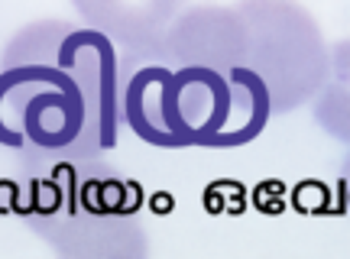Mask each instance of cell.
Returning a JSON list of instances; mask_svg holds the SVG:
<instances>
[{
	"label": "cell",
	"instance_id": "6da1fadb",
	"mask_svg": "<svg viewBox=\"0 0 350 259\" xmlns=\"http://www.w3.org/2000/svg\"><path fill=\"white\" fill-rule=\"evenodd\" d=\"M124 130V65L98 29L65 20L23 26L0 55V149L104 156Z\"/></svg>",
	"mask_w": 350,
	"mask_h": 259
},
{
	"label": "cell",
	"instance_id": "7a4b0ae2",
	"mask_svg": "<svg viewBox=\"0 0 350 259\" xmlns=\"http://www.w3.org/2000/svg\"><path fill=\"white\" fill-rule=\"evenodd\" d=\"M13 214L49 243L55 259H150L139 188L100 156L13 152Z\"/></svg>",
	"mask_w": 350,
	"mask_h": 259
},
{
	"label": "cell",
	"instance_id": "3957f363",
	"mask_svg": "<svg viewBox=\"0 0 350 259\" xmlns=\"http://www.w3.org/2000/svg\"><path fill=\"white\" fill-rule=\"evenodd\" d=\"M273 104L250 68L143 65L124 81V126L159 149H237L266 130Z\"/></svg>",
	"mask_w": 350,
	"mask_h": 259
},
{
	"label": "cell",
	"instance_id": "277c9868",
	"mask_svg": "<svg viewBox=\"0 0 350 259\" xmlns=\"http://www.w3.org/2000/svg\"><path fill=\"white\" fill-rule=\"evenodd\" d=\"M234 10L247 29V68L262 81L273 113H292L314 100L331 49L312 13L286 0H247Z\"/></svg>",
	"mask_w": 350,
	"mask_h": 259
},
{
	"label": "cell",
	"instance_id": "5b68a950",
	"mask_svg": "<svg viewBox=\"0 0 350 259\" xmlns=\"http://www.w3.org/2000/svg\"><path fill=\"white\" fill-rule=\"evenodd\" d=\"M165 68H208L230 78L247 68V29L234 7H191L175 16L159 52Z\"/></svg>",
	"mask_w": 350,
	"mask_h": 259
},
{
	"label": "cell",
	"instance_id": "8992f818",
	"mask_svg": "<svg viewBox=\"0 0 350 259\" xmlns=\"http://www.w3.org/2000/svg\"><path fill=\"white\" fill-rule=\"evenodd\" d=\"M88 29H98L111 42L126 74H133L143 65H159L165 33L178 16L175 3H75Z\"/></svg>",
	"mask_w": 350,
	"mask_h": 259
},
{
	"label": "cell",
	"instance_id": "52a82bcc",
	"mask_svg": "<svg viewBox=\"0 0 350 259\" xmlns=\"http://www.w3.org/2000/svg\"><path fill=\"white\" fill-rule=\"evenodd\" d=\"M314 124L331 139L350 146V39H340L331 49L327 78L314 94Z\"/></svg>",
	"mask_w": 350,
	"mask_h": 259
},
{
	"label": "cell",
	"instance_id": "ba28073f",
	"mask_svg": "<svg viewBox=\"0 0 350 259\" xmlns=\"http://www.w3.org/2000/svg\"><path fill=\"white\" fill-rule=\"evenodd\" d=\"M340 197H344V208L350 210V152L344 159V165H340Z\"/></svg>",
	"mask_w": 350,
	"mask_h": 259
}]
</instances>
